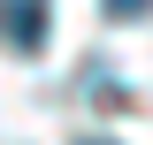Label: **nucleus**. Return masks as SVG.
Here are the masks:
<instances>
[{
	"instance_id": "f03ea898",
	"label": "nucleus",
	"mask_w": 153,
	"mask_h": 145,
	"mask_svg": "<svg viewBox=\"0 0 153 145\" xmlns=\"http://www.w3.org/2000/svg\"><path fill=\"white\" fill-rule=\"evenodd\" d=\"M100 8H107L115 23H138V16H153V0H100Z\"/></svg>"
},
{
	"instance_id": "7ed1b4c3",
	"label": "nucleus",
	"mask_w": 153,
	"mask_h": 145,
	"mask_svg": "<svg viewBox=\"0 0 153 145\" xmlns=\"http://www.w3.org/2000/svg\"><path fill=\"white\" fill-rule=\"evenodd\" d=\"M84 145H115V138H84Z\"/></svg>"
},
{
	"instance_id": "f257e3e1",
	"label": "nucleus",
	"mask_w": 153,
	"mask_h": 145,
	"mask_svg": "<svg viewBox=\"0 0 153 145\" xmlns=\"http://www.w3.org/2000/svg\"><path fill=\"white\" fill-rule=\"evenodd\" d=\"M0 31L16 38L23 54H38L46 46V0H0Z\"/></svg>"
}]
</instances>
